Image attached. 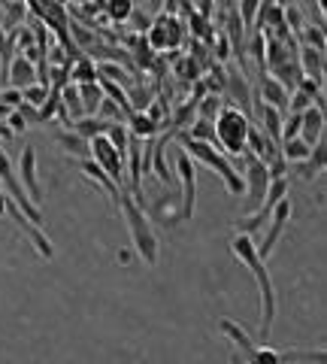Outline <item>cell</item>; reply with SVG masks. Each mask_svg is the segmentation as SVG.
Returning <instances> with one entry per match:
<instances>
[{
  "mask_svg": "<svg viewBox=\"0 0 327 364\" xmlns=\"http://www.w3.org/2000/svg\"><path fill=\"white\" fill-rule=\"evenodd\" d=\"M230 252L242 261L245 267H249L254 286H258V295H261V343L267 346L273 322H276V289H273V279L267 273V261H261L258 243L252 240V234H237V237H233Z\"/></svg>",
  "mask_w": 327,
  "mask_h": 364,
  "instance_id": "cell-1",
  "label": "cell"
},
{
  "mask_svg": "<svg viewBox=\"0 0 327 364\" xmlns=\"http://www.w3.org/2000/svg\"><path fill=\"white\" fill-rule=\"evenodd\" d=\"M118 207H121V212H125V222H128L130 240H134V249L140 252V258L146 261L149 267H155L158 265V237H155V231H152V225H149L146 212H142V207L137 204V198L130 195V191H121Z\"/></svg>",
  "mask_w": 327,
  "mask_h": 364,
  "instance_id": "cell-2",
  "label": "cell"
},
{
  "mask_svg": "<svg viewBox=\"0 0 327 364\" xmlns=\"http://www.w3.org/2000/svg\"><path fill=\"white\" fill-rule=\"evenodd\" d=\"M179 143L185 146L182 152H185L188 158H197V161H203L206 167L216 170V174L224 179V186H228L230 195H242V191H245L242 176L237 174V167H233L230 161L221 155V149H218V146H212V143H200V140H191L188 134H182V131H179Z\"/></svg>",
  "mask_w": 327,
  "mask_h": 364,
  "instance_id": "cell-3",
  "label": "cell"
},
{
  "mask_svg": "<svg viewBox=\"0 0 327 364\" xmlns=\"http://www.w3.org/2000/svg\"><path fill=\"white\" fill-rule=\"evenodd\" d=\"M216 128V146L224 152H233V155H242L245 152V140H249V128H252V119L242 113V109L224 104L221 113L212 121Z\"/></svg>",
  "mask_w": 327,
  "mask_h": 364,
  "instance_id": "cell-4",
  "label": "cell"
},
{
  "mask_svg": "<svg viewBox=\"0 0 327 364\" xmlns=\"http://www.w3.org/2000/svg\"><path fill=\"white\" fill-rule=\"evenodd\" d=\"M185 37H188L185 22L173 13H161L146 30V43L152 49H158V52H173V49H179L185 43Z\"/></svg>",
  "mask_w": 327,
  "mask_h": 364,
  "instance_id": "cell-5",
  "label": "cell"
},
{
  "mask_svg": "<svg viewBox=\"0 0 327 364\" xmlns=\"http://www.w3.org/2000/svg\"><path fill=\"white\" fill-rule=\"evenodd\" d=\"M245 364H300V361H315V364H324V352L315 349V352H297V349H273V346H258L252 343L249 349L242 352Z\"/></svg>",
  "mask_w": 327,
  "mask_h": 364,
  "instance_id": "cell-6",
  "label": "cell"
},
{
  "mask_svg": "<svg viewBox=\"0 0 327 364\" xmlns=\"http://www.w3.org/2000/svg\"><path fill=\"white\" fill-rule=\"evenodd\" d=\"M88 155L94 158V164L104 170V174L116 182H121V174H125V158L118 155V149L109 143L106 134H97V137H91L88 140Z\"/></svg>",
  "mask_w": 327,
  "mask_h": 364,
  "instance_id": "cell-7",
  "label": "cell"
},
{
  "mask_svg": "<svg viewBox=\"0 0 327 364\" xmlns=\"http://www.w3.org/2000/svg\"><path fill=\"white\" fill-rule=\"evenodd\" d=\"M176 174L182 182V207H179V222H188L194 216V207H197V170H194V161L179 152L176 155Z\"/></svg>",
  "mask_w": 327,
  "mask_h": 364,
  "instance_id": "cell-8",
  "label": "cell"
},
{
  "mask_svg": "<svg viewBox=\"0 0 327 364\" xmlns=\"http://www.w3.org/2000/svg\"><path fill=\"white\" fill-rule=\"evenodd\" d=\"M0 182H4L6 191H9V200H13V204H16L18 210H22L25 216L39 228V222H43V216H39V210H37L34 204H30V198L25 195L22 182H18V176L13 174V164H9V158L4 155V152H0Z\"/></svg>",
  "mask_w": 327,
  "mask_h": 364,
  "instance_id": "cell-9",
  "label": "cell"
},
{
  "mask_svg": "<svg viewBox=\"0 0 327 364\" xmlns=\"http://www.w3.org/2000/svg\"><path fill=\"white\" fill-rule=\"evenodd\" d=\"M245 191L242 195H249L245 198V207H249V212H254L261 207V200L264 195H267V186H270V170L264 161H258L254 155H249V167H245Z\"/></svg>",
  "mask_w": 327,
  "mask_h": 364,
  "instance_id": "cell-10",
  "label": "cell"
},
{
  "mask_svg": "<svg viewBox=\"0 0 327 364\" xmlns=\"http://www.w3.org/2000/svg\"><path fill=\"white\" fill-rule=\"evenodd\" d=\"M288 219H291V200L285 198V200H279V204L273 207L270 219H267V231H264V243L258 246V255H261V261H267V258L273 255L276 243H279V237L285 234V228H288Z\"/></svg>",
  "mask_w": 327,
  "mask_h": 364,
  "instance_id": "cell-11",
  "label": "cell"
},
{
  "mask_svg": "<svg viewBox=\"0 0 327 364\" xmlns=\"http://www.w3.org/2000/svg\"><path fill=\"white\" fill-rule=\"evenodd\" d=\"M22 188H25V195L30 198L34 207L43 204V188H39V182H37V152H34V146H27L22 152Z\"/></svg>",
  "mask_w": 327,
  "mask_h": 364,
  "instance_id": "cell-12",
  "label": "cell"
},
{
  "mask_svg": "<svg viewBox=\"0 0 327 364\" xmlns=\"http://www.w3.org/2000/svg\"><path fill=\"white\" fill-rule=\"evenodd\" d=\"M252 107L258 109V121H261V134H267L276 146L282 143V121H285V113H279L276 107L270 104H261L258 97L252 95Z\"/></svg>",
  "mask_w": 327,
  "mask_h": 364,
  "instance_id": "cell-13",
  "label": "cell"
},
{
  "mask_svg": "<svg viewBox=\"0 0 327 364\" xmlns=\"http://www.w3.org/2000/svg\"><path fill=\"white\" fill-rule=\"evenodd\" d=\"M6 83H9V88H18V91L34 85L37 83V64L25 55H16L6 67Z\"/></svg>",
  "mask_w": 327,
  "mask_h": 364,
  "instance_id": "cell-14",
  "label": "cell"
},
{
  "mask_svg": "<svg viewBox=\"0 0 327 364\" xmlns=\"http://www.w3.org/2000/svg\"><path fill=\"white\" fill-rule=\"evenodd\" d=\"M221 95H228L230 97V107L242 109V113L252 119V91H249L245 76H237V73L224 76V91H221Z\"/></svg>",
  "mask_w": 327,
  "mask_h": 364,
  "instance_id": "cell-15",
  "label": "cell"
},
{
  "mask_svg": "<svg viewBox=\"0 0 327 364\" xmlns=\"http://www.w3.org/2000/svg\"><path fill=\"white\" fill-rule=\"evenodd\" d=\"M321 134H324V109H319L312 104L306 113H300V137L309 146H315L321 140Z\"/></svg>",
  "mask_w": 327,
  "mask_h": 364,
  "instance_id": "cell-16",
  "label": "cell"
},
{
  "mask_svg": "<svg viewBox=\"0 0 327 364\" xmlns=\"http://www.w3.org/2000/svg\"><path fill=\"white\" fill-rule=\"evenodd\" d=\"M297 67H300V76L324 83V52H315L309 46H297Z\"/></svg>",
  "mask_w": 327,
  "mask_h": 364,
  "instance_id": "cell-17",
  "label": "cell"
},
{
  "mask_svg": "<svg viewBox=\"0 0 327 364\" xmlns=\"http://www.w3.org/2000/svg\"><path fill=\"white\" fill-rule=\"evenodd\" d=\"M261 97H264V104L276 107L279 113H285V107H288V91L276 83L270 73H261Z\"/></svg>",
  "mask_w": 327,
  "mask_h": 364,
  "instance_id": "cell-18",
  "label": "cell"
},
{
  "mask_svg": "<svg viewBox=\"0 0 327 364\" xmlns=\"http://www.w3.org/2000/svg\"><path fill=\"white\" fill-rule=\"evenodd\" d=\"M67 79L73 85H85V83H97L100 73H97V67H94V61H91V55H79L76 58V64H70L67 70Z\"/></svg>",
  "mask_w": 327,
  "mask_h": 364,
  "instance_id": "cell-19",
  "label": "cell"
},
{
  "mask_svg": "<svg viewBox=\"0 0 327 364\" xmlns=\"http://www.w3.org/2000/svg\"><path fill=\"white\" fill-rule=\"evenodd\" d=\"M125 128H128V134L134 137V140H152V137H155L158 131H161L146 113H137V109L125 119Z\"/></svg>",
  "mask_w": 327,
  "mask_h": 364,
  "instance_id": "cell-20",
  "label": "cell"
},
{
  "mask_svg": "<svg viewBox=\"0 0 327 364\" xmlns=\"http://www.w3.org/2000/svg\"><path fill=\"white\" fill-rule=\"evenodd\" d=\"M79 170H82V174H85L88 179L100 182V188H104L106 195H109V198H112V200H116V204H118V198H121L118 186H116V182H112V179H109V176L104 174V170H100V167L94 164V161H91V158H82V161H79Z\"/></svg>",
  "mask_w": 327,
  "mask_h": 364,
  "instance_id": "cell-21",
  "label": "cell"
},
{
  "mask_svg": "<svg viewBox=\"0 0 327 364\" xmlns=\"http://www.w3.org/2000/svg\"><path fill=\"white\" fill-rule=\"evenodd\" d=\"M324 167H327V146H324V140H319V143L312 146L309 158H306L303 164H300V176H303V179H312V176L324 174Z\"/></svg>",
  "mask_w": 327,
  "mask_h": 364,
  "instance_id": "cell-22",
  "label": "cell"
},
{
  "mask_svg": "<svg viewBox=\"0 0 327 364\" xmlns=\"http://www.w3.org/2000/svg\"><path fill=\"white\" fill-rule=\"evenodd\" d=\"M4 13H0V30H16V28H22V18L27 13V6H25V0H4Z\"/></svg>",
  "mask_w": 327,
  "mask_h": 364,
  "instance_id": "cell-23",
  "label": "cell"
},
{
  "mask_svg": "<svg viewBox=\"0 0 327 364\" xmlns=\"http://www.w3.org/2000/svg\"><path fill=\"white\" fill-rule=\"evenodd\" d=\"M76 88H79V100H82V113L97 116L100 104H104V88L97 83H85V85H76Z\"/></svg>",
  "mask_w": 327,
  "mask_h": 364,
  "instance_id": "cell-24",
  "label": "cell"
},
{
  "mask_svg": "<svg viewBox=\"0 0 327 364\" xmlns=\"http://www.w3.org/2000/svg\"><path fill=\"white\" fill-rule=\"evenodd\" d=\"M282 158L285 161H297V164H303L306 158H309V152H312V146L306 143L303 137H291V140H282Z\"/></svg>",
  "mask_w": 327,
  "mask_h": 364,
  "instance_id": "cell-25",
  "label": "cell"
},
{
  "mask_svg": "<svg viewBox=\"0 0 327 364\" xmlns=\"http://www.w3.org/2000/svg\"><path fill=\"white\" fill-rule=\"evenodd\" d=\"M188 28H191V34L200 40V43H212V37H216V28H212V22L206 16H200V13H194V9H188Z\"/></svg>",
  "mask_w": 327,
  "mask_h": 364,
  "instance_id": "cell-26",
  "label": "cell"
},
{
  "mask_svg": "<svg viewBox=\"0 0 327 364\" xmlns=\"http://www.w3.org/2000/svg\"><path fill=\"white\" fill-rule=\"evenodd\" d=\"M300 40H303V46L315 49V52H324V49H327V40H324V28L321 25H303L300 28Z\"/></svg>",
  "mask_w": 327,
  "mask_h": 364,
  "instance_id": "cell-27",
  "label": "cell"
},
{
  "mask_svg": "<svg viewBox=\"0 0 327 364\" xmlns=\"http://www.w3.org/2000/svg\"><path fill=\"white\" fill-rule=\"evenodd\" d=\"M224 100L218 95H203L197 100V119H206V121H216V116L221 113Z\"/></svg>",
  "mask_w": 327,
  "mask_h": 364,
  "instance_id": "cell-28",
  "label": "cell"
},
{
  "mask_svg": "<svg viewBox=\"0 0 327 364\" xmlns=\"http://www.w3.org/2000/svg\"><path fill=\"white\" fill-rule=\"evenodd\" d=\"M182 134H188L191 140H200V143L216 146V128H212V121H206V119H194L191 131H182Z\"/></svg>",
  "mask_w": 327,
  "mask_h": 364,
  "instance_id": "cell-29",
  "label": "cell"
},
{
  "mask_svg": "<svg viewBox=\"0 0 327 364\" xmlns=\"http://www.w3.org/2000/svg\"><path fill=\"white\" fill-rule=\"evenodd\" d=\"M58 140H61V146H64V149L70 152V155H76V158H88V140H85V137H79L76 131H73V134H61Z\"/></svg>",
  "mask_w": 327,
  "mask_h": 364,
  "instance_id": "cell-30",
  "label": "cell"
},
{
  "mask_svg": "<svg viewBox=\"0 0 327 364\" xmlns=\"http://www.w3.org/2000/svg\"><path fill=\"white\" fill-rule=\"evenodd\" d=\"M104 6L112 22H128V18L134 16V4H130V0H106Z\"/></svg>",
  "mask_w": 327,
  "mask_h": 364,
  "instance_id": "cell-31",
  "label": "cell"
},
{
  "mask_svg": "<svg viewBox=\"0 0 327 364\" xmlns=\"http://www.w3.org/2000/svg\"><path fill=\"white\" fill-rule=\"evenodd\" d=\"M49 95H52V88L39 85V83L22 88V100H25V104H30V107H43L46 100H49Z\"/></svg>",
  "mask_w": 327,
  "mask_h": 364,
  "instance_id": "cell-32",
  "label": "cell"
},
{
  "mask_svg": "<svg viewBox=\"0 0 327 364\" xmlns=\"http://www.w3.org/2000/svg\"><path fill=\"white\" fill-rule=\"evenodd\" d=\"M104 79H109V83H118L121 88H130V76H128V70L125 67H118V64H104L97 70Z\"/></svg>",
  "mask_w": 327,
  "mask_h": 364,
  "instance_id": "cell-33",
  "label": "cell"
},
{
  "mask_svg": "<svg viewBox=\"0 0 327 364\" xmlns=\"http://www.w3.org/2000/svg\"><path fill=\"white\" fill-rule=\"evenodd\" d=\"M258 6H261V0H240V22L242 28H252L254 25V18H258Z\"/></svg>",
  "mask_w": 327,
  "mask_h": 364,
  "instance_id": "cell-34",
  "label": "cell"
},
{
  "mask_svg": "<svg viewBox=\"0 0 327 364\" xmlns=\"http://www.w3.org/2000/svg\"><path fill=\"white\" fill-rule=\"evenodd\" d=\"M309 107H312V97L294 88V91H291V97H288V107H285V109H288V113H294V116H300V113H306Z\"/></svg>",
  "mask_w": 327,
  "mask_h": 364,
  "instance_id": "cell-35",
  "label": "cell"
},
{
  "mask_svg": "<svg viewBox=\"0 0 327 364\" xmlns=\"http://www.w3.org/2000/svg\"><path fill=\"white\" fill-rule=\"evenodd\" d=\"M291 137H300V116L288 113V119L282 121V140H291Z\"/></svg>",
  "mask_w": 327,
  "mask_h": 364,
  "instance_id": "cell-36",
  "label": "cell"
},
{
  "mask_svg": "<svg viewBox=\"0 0 327 364\" xmlns=\"http://www.w3.org/2000/svg\"><path fill=\"white\" fill-rule=\"evenodd\" d=\"M16 113L25 119V125H39V109H37V107H30V104H25V100L16 107Z\"/></svg>",
  "mask_w": 327,
  "mask_h": 364,
  "instance_id": "cell-37",
  "label": "cell"
},
{
  "mask_svg": "<svg viewBox=\"0 0 327 364\" xmlns=\"http://www.w3.org/2000/svg\"><path fill=\"white\" fill-rule=\"evenodd\" d=\"M0 104L9 107V109H16L18 104H22V91H18V88H4V91H0Z\"/></svg>",
  "mask_w": 327,
  "mask_h": 364,
  "instance_id": "cell-38",
  "label": "cell"
},
{
  "mask_svg": "<svg viewBox=\"0 0 327 364\" xmlns=\"http://www.w3.org/2000/svg\"><path fill=\"white\" fill-rule=\"evenodd\" d=\"M6 119H9V131H13V134H18V131H25V128H27V125H25V119L18 116L16 109H13V113H9Z\"/></svg>",
  "mask_w": 327,
  "mask_h": 364,
  "instance_id": "cell-39",
  "label": "cell"
},
{
  "mask_svg": "<svg viewBox=\"0 0 327 364\" xmlns=\"http://www.w3.org/2000/svg\"><path fill=\"white\" fill-rule=\"evenodd\" d=\"M0 140H4V143H9V140H13V131H9L4 121H0Z\"/></svg>",
  "mask_w": 327,
  "mask_h": 364,
  "instance_id": "cell-40",
  "label": "cell"
},
{
  "mask_svg": "<svg viewBox=\"0 0 327 364\" xmlns=\"http://www.w3.org/2000/svg\"><path fill=\"white\" fill-rule=\"evenodd\" d=\"M4 212H6V195L0 191V216H4Z\"/></svg>",
  "mask_w": 327,
  "mask_h": 364,
  "instance_id": "cell-41",
  "label": "cell"
},
{
  "mask_svg": "<svg viewBox=\"0 0 327 364\" xmlns=\"http://www.w3.org/2000/svg\"><path fill=\"white\" fill-rule=\"evenodd\" d=\"M0 70H4V52H0Z\"/></svg>",
  "mask_w": 327,
  "mask_h": 364,
  "instance_id": "cell-42",
  "label": "cell"
}]
</instances>
